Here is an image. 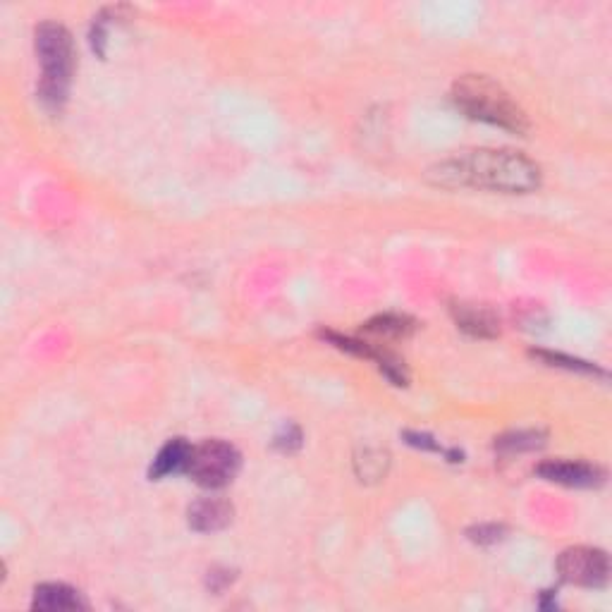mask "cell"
I'll return each mask as SVG.
<instances>
[{"instance_id":"obj_1","label":"cell","mask_w":612,"mask_h":612,"mask_svg":"<svg viewBox=\"0 0 612 612\" xmlns=\"http://www.w3.org/2000/svg\"><path fill=\"white\" fill-rule=\"evenodd\" d=\"M440 187H474L503 194H529L541 187V168L517 151L476 149L443 161L431 170Z\"/></svg>"},{"instance_id":"obj_2","label":"cell","mask_w":612,"mask_h":612,"mask_svg":"<svg viewBox=\"0 0 612 612\" xmlns=\"http://www.w3.org/2000/svg\"><path fill=\"white\" fill-rule=\"evenodd\" d=\"M452 101L471 120L503 127L507 132L524 134L529 130V118L512 96L486 75H464L452 87Z\"/></svg>"},{"instance_id":"obj_3","label":"cell","mask_w":612,"mask_h":612,"mask_svg":"<svg viewBox=\"0 0 612 612\" xmlns=\"http://www.w3.org/2000/svg\"><path fill=\"white\" fill-rule=\"evenodd\" d=\"M36 55L41 63V101L51 108H60L67 99L75 72V44L63 24L44 22L36 27Z\"/></svg>"},{"instance_id":"obj_4","label":"cell","mask_w":612,"mask_h":612,"mask_svg":"<svg viewBox=\"0 0 612 612\" xmlns=\"http://www.w3.org/2000/svg\"><path fill=\"white\" fill-rule=\"evenodd\" d=\"M240 462L242 457L235 445L225 443V440H206L201 445H192L185 471L199 486L216 491L235 479Z\"/></svg>"},{"instance_id":"obj_5","label":"cell","mask_w":612,"mask_h":612,"mask_svg":"<svg viewBox=\"0 0 612 612\" xmlns=\"http://www.w3.org/2000/svg\"><path fill=\"white\" fill-rule=\"evenodd\" d=\"M555 567H558L562 581L574 586H584V589H601V586L608 584L610 577L608 555L598 548L577 546L562 550Z\"/></svg>"},{"instance_id":"obj_6","label":"cell","mask_w":612,"mask_h":612,"mask_svg":"<svg viewBox=\"0 0 612 612\" xmlns=\"http://www.w3.org/2000/svg\"><path fill=\"white\" fill-rule=\"evenodd\" d=\"M538 476L546 481L562 483L569 488H596L605 479V471L589 462H572V459H548L538 464Z\"/></svg>"},{"instance_id":"obj_7","label":"cell","mask_w":612,"mask_h":612,"mask_svg":"<svg viewBox=\"0 0 612 612\" xmlns=\"http://www.w3.org/2000/svg\"><path fill=\"white\" fill-rule=\"evenodd\" d=\"M232 505L228 500L220 498H201L197 503H192L189 507L187 517L189 526L194 531H201V534H213V531L225 529L232 522Z\"/></svg>"},{"instance_id":"obj_8","label":"cell","mask_w":612,"mask_h":612,"mask_svg":"<svg viewBox=\"0 0 612 612\" xmlns=\"http://www.w3.org/2000/svg\"><path fill=\"white\" fill-rule=\"evenodd\" d=\"M34 610L41 612H55V610H82L87 608V603L82 601L79 591L70 589L65 584H41L34 591Z\"/></svg>"},{"instance_id":"obj_9","label":"cell","mask_w":612,"mask_h":612,"mask_svg":"<svg viewBox=\"0 0 612 612\" xmlns=\"http://www.w3.org/2000/svg\"><path fill=\"white\" fill-rule=\"evenodd\" d=\"M455 321L459 328L476 335V338H493V335H498L500 330L498 318L493 316V311L483 309V306L476 304H457Z\"/></svg>"},{"instance_id":"obj_10","label":"cell","mask_w":612,"mask_h":612,"mask_svg":"<svg viewBox=\"0 0 612 612\" xmlns=\"http://www.w3.org/2000/svg\"><path fill=\"white\" fill-rule=\"evenodd\" d=\"M189 450H192V445H189L187 440L182 438L170 440V443L158 452L156 459H153L151 479H161V476L175 474V471H185Z\"/></svg>"},{"instance_id":"obj_11","label":"cell","mask_w":612,"mask_h":612,"mask_svg":"<svg viewBox=\"0 0 612 612\" xmlns=\"http://www.w3.org/2000/svg\"><path fill=\"white\" fill-rule=\"evenodd\" d=\"M412 321L402 316H378L371 323H366V333L376 335V338H407L412 333Z\"/></svg>"},{"instance_id":"obj_12","label":"cell","mask_w":612,"mask_h":612,"mask_svg":"<svg viewBox=\"0 0 612 612\" xmlns=\"http://www.w3.org/2000/svg\"><path fill=\"white\" fill-rule=\"evenodd\" d=\"M543 445V436L538 431H519L503 436L495 443L500 452H522V450H536Z\"/></svg>"},{"instance_id":"obj_13","label":"cell","mask_w":612,"mask_h":612,"mask_svg":"<svg viewBox=\"0 0 612 612\" xmlns=\"http://www.w3.org/2000/svg\"><path fill=\"white\" fill-rule=\"evenodd\" d=\"M357 467H359L361 481H364V479L366 481L383 479L385 467H388V455H385V452H378V450H364L361 459H357Z\"/></svg>"},{"instance_id":"obj_14","label":"cell","mask_w":612,"mask_h":612,"mask_svg":"<svg viewBox=\"0 0 612 612\" xmlns=\"http://www.w3.org/2000/svg\"><path fill=\"white\" fill-rule=\"evenodd\" d=\"M505 534V526L498 524H481L469 529V538L474 543H481V546H491V543H498Z\"/></svg>"}]
</instances>
